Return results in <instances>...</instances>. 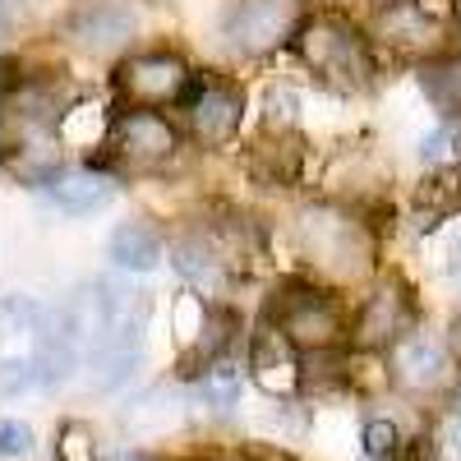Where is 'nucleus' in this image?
Returning a JSON list of instances; mask_svg holds the SVG:
<instances>
[{"instance_id":"aec40b11","label":"nucleus","mask_w":461,"mask_h":461,"mask_svg":"<svg viewBox=\"0 0 461 461\" xmlns=\"http://www.w3.org/2000/svg\"><path fill=\"white\" fill-rule=\"evenodd\" d=\"M56 162H60V148L47 130H23V143L14 152V171L23 180H37V185H51L56 180Z\"/></svg>"},{"instance_id":"7c9ffc66","label":"nucleus","mask_w":461,"mask_h":461,"mask_svg":"<svg viewBox=\"0 0 461 461\" xmlns=\"http://www.w3.org/2000/svg\"><path fill=\"white\" fill-rule=\"evenodd\" d=\"M115 461H148V456H143V452H121Z\"/></svg>"},{"instance_id":"bb28decb","label":"nucleus","mask_w":461,"mask_h":461,"mask_svg":"<svg viewBox=\"0 0 461 461\" xmlns=\"http://www.w3.org/2000/svg\"><path fill=\"white\" fill-rule=\"evenodd\" d=\"M0 452L5 456H28L32 452V429L23 425V420H5V425H0Z\"/></svg>"},{"instance_id":"423d86ee","label":"nucleus","mask_w":461,"mask_h":461,"mask_svg":"<svg viewBox=\"0 0 461 461\" xmlns=\"http://www.w3.org/2000/svg\"><path fill=\"white\" fill-rule=\"evenodd\" d=\"M134 28H139V19H134V10L125 5V0H79L60 23V32L69 37V42L93 51V56L125 47L134 37Z\"/></svg>"},{"instance_id":"f03ea898","label":"nucleus","mask_w":461,"mask_h":461,"mask_svg":"<svg viewBox=\"0 0 461 461\" xmlns=\"http://www.w3.org/2000/svg\"><path fill=\"white\" fill-rule=\"evenodd\" d=\"M295 51L328 88H341V93H360L369 84V74H374V60H369V47H365L360 28L351 19H341V14L304 19L300 32H295Z\"/></svg>"},{"instance_id":"f3484780","label":"nucleus","mask_w":461,"mask_h":461,"mask_svg":"<svg viewBox=\"0 0 461 461\" xmlns=\"http://www.w3.org/2000/svg\"><path fill=\"white\" fill-rule=\"evenodd\" d=\"M111 258L130 267V273H148V267H158L162 258V236H158V226H148V221H121L115 226V236H111Z\"/></svg>"},{"instance_id":"a211bd4d","label":"nucleus","mask_w":461,"mask_h":461,"mask_svg":"<svg viewBox=\"0 0 461 461\" xmlns=\"http://www.w3.org/2000/svg\"><path fill=\"white\" fill-rule=\"evenodd\" d=\"M171 267L199 291H217L221 286V254L203 240V236H185L171 245Z\"/></svg>"},{"instance_id":"0eeeda50","label":"nucleus","mask_w":461,"mask_h":461,"mask_svg":"<svg viewBox=\"0 0 461 461\" xmlns=\"http://www.w3.org/2000/svg\"><path fill=\"white\" fill-rule=\"evenodd\" d=\"M111 148L130 167H162L176 158V130L152 111H125L111 125Z\"/></svg>"},{"instance_id":"f704fd0d","label":"nucleus","mask_w":461,"mask_h":461,"mask_svg":"<svg viewBox=\"0 0 461 461\" xmlns=\"http://www.w3.org/2000/svg\"><path fill=\"white\" fill-rule=\"evenodd\" d=\"M456 19H461V0H456Z\"/></svg>"},{"instance_id":"c85d7f7f","label":"nucleus","mask_w":461,"mask_h":461,"mask_svg":"<svg viewBox=\"0 0 461 461\" xmlns=\"http://www.w3.org/2000/svg\"><path fill=\"white\" fill-rule=\"evenodd\" d=\"M393 461H438V456H434V443L429 438H406Z\"/></svg>"},{"instance_id":"1a4fd4ad","label":"nucleus","mask_w":461,"mask_h":461,"mask_svg":"<svg viewBox=\"0 0 461 461\" xmlns=\"http://www.w3.org/2000/svg\"><path fill=\"white\" fill-rule=\"evenodd\" d=\"M249 374L263 393H273V397H286L295 393V383H300V351L291 346V337L273 323H263L249 341Z\"/></svg>"},{"instance_id":"5701e85b","label":"nucleus","mask_w":461,"mask_h":461,"mask_svg":"<svg viewBox=\"0 0 461 461\" xmlns=\"http://www.w3.org/2000/svg\"><path fill=\"white\" fill-rule=\"evenodd\" d=\"M295 111H300L295 88L273 84V88L263 93V125H267V134H291V125H295Z\"/></svg>"},{"instance_id":"9d476101","label":"nucleus","mask_w":461,"mask_h":461,"mask_svg":"<svg viewBox=\"0 0 461 461\" xmlns=\"http://www.w3.org/2000/svg\"><path fill=\"white\" fill-rule=\"evenodd\" d=\"M240 111H245V97L230 84L212 79V84L194 88V97L185 106V121L194 130V139H203V143H230L240 130Z\"/></svg>"},{"instance_id":"20e7f679","label":"nucleus","mask_w":461,"mask_h":461,"mask_svg":"<svg viewBox=\"0 0 461 461\" xmlns=\"http://www.w3.org/2000/svg\"><path fill=\"white\" fill-rule=\"evenodd\" d=\"M300 23V0H226L217 28L240 56H263L282 42H295Z\"/></svg>"},{"instance_id":"dca6fc26","label":"nucleus","mask_w":461,"mask_h":461,"mask_svg":"<svg viewBox=\"0 0 461 461\" xmlns=\"http://www.w3.org/2000/svg\"><path fill=\"white\" fill-rule=\"evenodd\" d=\"M300 162H304V148L295 134H263L249 148V171L263 185H291L300 176Z\"/></svg>"},{"instance_id":"f257e3e1","label":"nucleus","mask_w":461,"mask_h":461,"mask_svg":"<svg viewBox=\"0 0 461 461\" xmlns=\"http://www.w3.org/2000/svg\"><path fill=\"white\" fill-rule=\"evenodd\" d=\"M295 240H300V254L332 282H356L369 273L374 240H369L365 221L351 217L346 208L310 203L295 217Z\"/></svg>"},{"instance_id":"2eb2a0df","label":"nucleus","mask_w":461,"mask_h":461,"mask_svg":"<svg viewBox=\"0 0 461 461\" xmlns=\"http://www.w3.org/2000/svg\"><path fill=\"white\" fill-rule=\"evenodd\" d=\"M111 194H115L111 180L97 176V171H65V176H56V180L47 185V199H51L60 212H69V217H88V212L106 208Z\"/></svg>"},{"instance_id":"39448f33","label":"nucleus","mask_w":461,"mask_h":461,"mask_svg":"<svg viewBox=\"0 0 461 461\" xmlns=\"http://www.w3.org/2000/svg\"><path fill=\"white\" fill-rule=\"evenodd\" d=\"M115 88H121L134 106H167V102L185 97L189 65L180 56H171V51H139V56L121 60Z\"/></svg>"},{"instance_id":"4be33fe9","label":"nucleus","mask_w":461,"mask_h":461,"mask_svg":"<svg viewBox=\"0 0 461 461\" xmlns=\"http://www.w3.org/2000/svg\"><path fill=\"white\" fill-rule=\"evenodd\" d=\"M199 393H203V402H212L217 411H226V406H236V397H240V369H230V365H208V369H199Z\"/></svg>"},{"instance_id":"9b49d317","label":"nucleus","mask_w":461,"mask_h":461,"mask_svg":"<svg viewBox=\"0 0 461 461\" xmlns=\"http://www.w3.org/2000/svg\"><path fill=\"white\" fill-rule=\"evenodd\" d=\"M383 42L397 47V51H434L443 47V32H447V19H438L434 10H425L420 0H397V5L383 10Z\"/></svg>"},{"instance_id":"473e14b6","label":"nucleus","mask_w":461,"mask_h":461,"mask_svg":"<svg viewBox=\"0 0 461 461\" xmlns=\"http://www.w3.org/2000/svg\"><path fill=\"white\" fill-rule=\"evenodd\" d=\"M452 267H456V277H461V245H456V254H452Z\"/></svg>"},{"instance_id":"393cba45","label":"nucleus","mask_w":461,"mask_h":461,"mask_svg":"<svg viewBox=\"0 0 461 461\" xmlns=\"http://www.w3.org/2000/svg\"><path fill=\"white\" fill-rule=\"evenodd\" d=\"M456 158H461V130L438 125V130H429L425 139H420V162L443 167V162H456Z\"/></svg>"},{"instance_id":"c756f323","label":"nucleus","mask_w":461,"mask_h":461,"mask_svg":"<svg viewBox=\"0 0 461 461\" xmlns=\"http://www.w3.org/2000/svg\"><path fill=\"white\" fill-rule=\"evenodd\" d=\"M452 351H456V360H461V314L452 319Z\"/></svg>"},{"instance_id":"b1692460","label":"nucleus","mask_w":461,"mask_h":461,"mask_svg":"<svg viewBox=\"0 0 461 461\" xmlns=\"http://www.w3.org/2000/svg\"><path fill=\"white\" fill-rule=\"evenodd\" d=\"M56 461H97V438L84 420H65L56 429Z\"/></svg>"},{"instance_id":"4468645a","label":"nucleus","mask_w":461,"mask_h":461,"mask_svg":"<svg viewBox=\"0 0 461 461\" xmlns=\"http://www.w3.org/2000/svg\"><path fill=\"white\" fill-rule=\"evenodd\" d=\"M134 365H139V332H130V328L106 332V337L93 346V365H88V369H93V388H97V393L121 388V383H130Z\"/></svg>"},{"instance_id":"ddd939ff","label":"nucleus","mask_w":461,"mask_h":461,"mask_svg":"<svg viewBox=\"0 0 461 461\" xmlns=\"http://www.w3.org/2000/svg\"><path fill=\"white\" fill-rule=\"evenodd\" d=\"M5 106L23 130H56L69 111V93L56 79H19V88H10Z\"/></svg>"},{"instance_id":"f8f14e48","label":"nucleus","mask_w":461,"mask_h":461,"mask_svg":"<svg viewBox=\"0 0 461 461\" xmlns=\"http://www.w3.org/2000/svg\"><path fill=\"white\" fill-rule=\"evenodd\" d=\"M447 374V360H443V346L425 332H411L393 346V378L411 393H429L438 388Z\"/></svg>"},{"instance_id":"6ab92c4d","label":"nucleus","mask_w":461,"mask_h":461,"mask_svg":"<svg viewBox=\"0 0 461 461\" xmlns=\"http://www.w3.org/2000/svg\"><path fill=\"white\" fill-rule=\"evenodd\" d=\"M32 365H37V378L47 383V388H60V383L74 374V337L69 332H51L42 328L37 332V346H32Z\"/></svg>"},{"instance_id":"6e6552de","label":"nucleus","mask_w":461,"mask_h":461,"mask_svg":"<svg viewBox=\"0 0 461 461\" xmlns=\"http://www.w3.org/2000/svg\"><path fill=\"white\" fill-rule=\"evenodd\" d=\"M415 323V304L406 295L402 282H383L365 304H360V319H356V341L360 346H397L402 337H411Z\"/></svg>"},{"instance_id":"cd10ccee","label":"nucleus","mask_w":461,"mask_h":461,"mask_svg":"<svg viewBox=\"0 0 461 461\" xmlns=\"http://www.w3.org/2000/svg\"><path fill=\"white\" fill-rule=\"evenodd\" d=\"M32 378H37V365H32V356H28V360H5V397L23 393Z\"/></svg>"},{"instance_id":"c9c22d12","label":"nucleus","mask_w":461,"mask_h":461,"mask_svg":"<svg viewBox=\"0 0 461 461\" xmlns=\"http://www.w3.org/2000/svg\"><path fill=\"white\" fill-rule=\"evenodd\" d=\"M383 5H397V0H383Z\"/></svg>"},{"instance_id":"72a5a7b5","label":"nucleus","mask_w":461,"mask_h":461,"mask_svg":"<svg viewBox=\"0 0 461 461\" xmlns=\"http://www.w3.org/2000/svg\"><path fill=\"white\" fill-rule=\"evenodd\" d=\"M267 461H291V456H267Z\"/></svg>"},{"instance_id":"7ed1b4c3","label":"nucleus","mask_w":461,"mask_h":461,"mask_svg":"<svg viewBox=\"0 0 461 461\" xmlns=\"http://www.w3.org/2000/svg\"><path fill=\"white\" fill-rule=\"evenodd\" d=\"M267 323L282 328L295 351H310V356L337 351L346 337V319L337 310V300L310 282H282L273 300H267Z\"/></svg>"},{"instance_id":"a878e982","label":"nucleus","mask_w":461,"mask_h":461,"mask_svg":"<svg viewBox=\"0 0 461 461\" xmlns=\"http://www.w3.org/2000/svg\"><path fill=\"white\" fill-rule=\"evenodd\" d=\"M397 425L393 420H369L365 425V452L374 456V461H383V456H397Z\"/></svg>"},{"instance_id":"412c9836","label":"nucleus","mask_w":461,"mask_h":461,"mask_svg":"<svg viewBox=\"0 0 461 461\" xmlns=\"http://www.w3.org/2000/svg\"><path fill=\"white\" fill-rule=\"evenodd\" d=\"M420 84H425V93H429L447 115H461V60H438V65H429L425 74H420Z\"/></svg>"},{"instance_id":"2f4dec72","label":"nucleus","mask_w":461,"mask_h":461,"mask_svg":"<svg viewBox=\"0 0 461 461\" xmlns=\"http://www.w3.org/2000/svg\"><path fill=\"white\" fill-rule=\"evenodd\" d=\"M452 194H456V203H461V171L452 176Z\"/></svg>"}]
</instances>
